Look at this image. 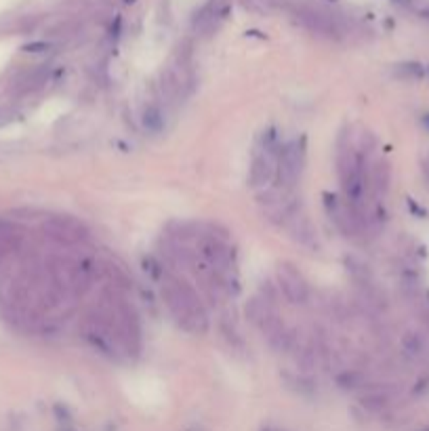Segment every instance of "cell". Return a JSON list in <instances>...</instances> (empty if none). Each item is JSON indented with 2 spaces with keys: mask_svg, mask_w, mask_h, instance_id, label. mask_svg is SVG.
Listing matches in <instances>:
<instances>
[{
  "mask_svg": "<svg viewBox=\"0 0 429 431\" xmlns=\"http://www.w3.org/2000/svg\"><path fill=\"white\" fill-rule=\"evenodd\" d=\"M162 297L173 314V318L187 330L194 334H202L209 330V318L207 312L196 295V291L189 284L181 282L179 278H164L162 282Z\"/></svg>",
  "mask_w": 429,
  "mask_h": 431,
  "instance_id": "6da1fadb",
  "label": "cell"
},
{
  "mask_svg": "<svg viewBox=\"0 0 429 431\" xmlns=\"http://www.w3.org/2000/svg\"><path fill=\"white\" fill-rule=\"evenodd\" d=\"M282 143L278 141V135L274 131H267L261 135L259 146L255 148L249 181L255 189H267L271 187L276 173H278V156H280Z\"/></svg>",
  "mask_w": 429,
  "mask_h": 431,
  "instance_id": "7a4b0ae2",
  "label": "cell"
},
{
  "mask_svg": "<svg viewBox=\"0 0 429 431\" xmlns=\"http://www.w3.org/2000/svg\"><path fill=\"white\" fill-rule=\"evenodd\" d=\"M303 166H305V141L293 139L289 143H284V146L280 148L278 173H276L280 189L291 191L295 187V183L301 179Z\"/></svg>",
  "mask_w": 429,
  "mask_h": 431,
  "instance_id": "3957f363",
  "label": "cell"
},
{
  "mask_svg": "<svg viewBox=\"0 0 429 431\" xmlns=\"http://www.w3.org/2000/svg\"><path fill=\"white\" fill-rule=\"evenodd\" d=\"M278 286L284 293V297L291 303H305L309 297V286L307 280L303 278V274L291 265V263H280L278 265Z\"/></svg>",
  "mask_w": 429,
  "mask_h": 431,
  "instance_id": "277c9868",
  "label": "cell"
},
{
  "mask_svg": "<svg viewBox=\"0 0 429 431\" xmlns=\"http://www.w3.org/2000/svg\"><path fill=\"white\" fill-rule=\"evenodd\" d=\"M44 231L51 240L59 245H76L86 238V229L82 223L70 219V217H55L44 223Z\"/></svg>",
  "mask_w": 429,
  "mask_h": 431,
  "instance_id": "5b68a950",
  "label": "cell"
},
{
  "mask_svg": "<svg viewBox=\"0 0 429 431\" xmlns=\"http://www.w3.org/2000/svg\"><path fill=\"white\" fill-rule=\"evenodd\" d=\"M301 21H303L309 30H314V32H318V34H324V36H335V34H337L335 21L328 19V17L322 15V13L305 11V13H301Z\"/></svg>",
  "mask_w": 429,
  "mask_h": 431,
  "instance_id": "8992f818",
  "label": "cell"
},
{
  "mask_svg": "<svg viewBox=\"0 0 429 431\" xmlns=\"http://www.w3.org/2000/svg\"><path fill=\"white\" fill-rule=\"evenodd\" d=\"M141 122H143V126H146L148 133L158 135V133L164 131V112L160 110V106L150 104V106H146V110H143Z\"/></svg>",
  "mask_w": 429,
  "mask_h": 431,
  "instance_id": "52a82bcc",
  "label": "cell"
},
{
  "mask_svg": "<svg viewBox=\"0 0 429 431\" xmlns=\"http://www.w3.org/2000/svg\"><path fill=\"white\" fill-rule=\"evenodd\" d=\"M398 74L404 78H421L423 76V68L419 64H402L398 68Z\"/></svg>",
  "mask_w": 429,
  "mask_h": 431,
  "instance_id": "ba28073f",
  "label": "cell"
},
{
  "mask_svg": "<svg viewBox=\"0 0 429 431\" xmlns=\"http://www.w3.org/2000/svg\"><path fill=\"white\" fill-rule=\"evenodd\" d=\"M49 42H36V44H28V46H23V51H28V53H42V51H46L49 49Z\"/></svg>",
  "mask_w": 429,
  "mask_h": 431,
  "instance_id": "9c48e42d",
  "label": "cell"
},
{
  "mask_svg": "<svg viewBox=\"0 0 429 431\" xmlns=\"http://www.w3.org/2000/svg\"><path fill=\"white\" fill-rule=\"evenodd\" d=\"M394 3H400V5H410V0H394Z\"/></svg>",
  "mask_w": 429,
  "mask_h": 431,
  "instance_id": "30bf717a",
  "label": "cell"
},
{
  "mask_svg": "<svg viewBox=\"0 0 429 431\" xmlns=\"http://www.w3.org/2000/svg\"><path fill=\"white\" fill-rule=\"evenodd\" d=\"M423 122H425V126H427V128H429V114H427V116H425V118H423Z\"/></svg>",
  "mask_w": 429,
  "mask_h": 431,
  "instance_id": "8fae6325",
  "label": "cell"
},
{
  "mask_svg": "<svg viewBox=\"0 0 429 431\" xmlns=\"http://www.w3.org/2000/svg\"><path fill=\"white\" fill-rule=\"evenodd\" d=\"M421 15H423V17H425V19H429V11H423V13H421Z\"/></svg>",
  "mask_w": 429,
  "mask_h": 431,
  "instance_id": "7c38bea8",
  "label": "cell"
},
{
  "mask_svg": "<svg viewBox=\"0 0 429 431\" xmlns=\"http://www.w3.org/2000/svg\"><path fill=\"white\" fill-rule=\"evenodd\" d=\"M126 3H133V0H126Z\"/></svg>",
  "mask_w": 429,
  "mask_h": 431,
  "instance_id": "4fadbf2b",
  "label": "cell"
}]
</instances>
